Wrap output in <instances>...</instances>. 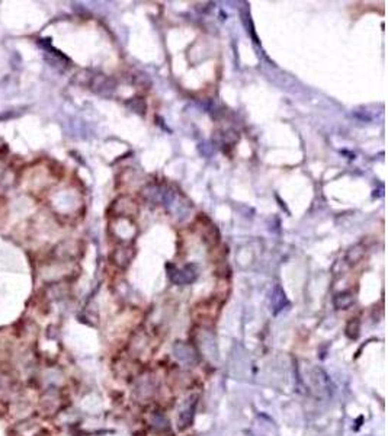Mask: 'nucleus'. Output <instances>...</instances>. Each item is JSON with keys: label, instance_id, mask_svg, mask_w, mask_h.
I'll return each instance as SVG.
<instances>
[{"label": "nucleus", "instance_id": "obj_1", "mask_svg": "<svg viewBox=\"0 0 388 436\" xmlns=\"http://www.w3.org/2000/svg\"><path fill=\"white\" fill-rule=\"evenodd\" d=\"M310 384H311V388L313 391L320 396V397H330L332 396V390H333V386H332V381L329 378V375L326 374L324 370L316 367L311 370L310 372Z\"/></svg>", "mask_w": 388, "mask_h": 436}, {"label": "nucleus", "instance_id": "obj_2", "mask_svg": "<svg viewBox=\"0 0 388 436\" xmlns=\"http://www.w3.org/2000/svg\"><path fill=\"white\" fill-rule=\"evenodd\" d=\"M111 212L113 214V217L127 218V217L135 215L138 212V207L134 199H131L128 196H121L112 204Z\"/></svg>", "mask_w": 388, "mask_h": 436}, {"label": "nucleus", "instance_id": "obj_3", "mask_svg": "<svg viewBox=\"0 0 388 436\" xmlns=\"http://www.w3.org/2000/svg\"><path fill=\"white\" fill-rule=\"evenodd\" d=\"M198 399L196 397H192L186 402V404L182 407V410L179 412L178 415V428L180 431H185L191 426L192 420H194V416H195V410H196V402Z\"/></svg>", "mask_w": 388, "mask_h": 436}, {"label": "nucleus", "instance_id": "obj_4", "mask_svg": "<svg viewBox=\"0 0 388 436\" xmlns=\"http://www.w3.org/2000/svg\"><path fill=\"white\" fill-rule=\"evenodd\" d=\"M195 278H196V272L194 271L192 266H186L183 269H178V271L170 274V279L176 285H185V284L194 282Z\"/></svg>", "mask_w": 388, "mask_h": 436}, {"label": "nucleus", "instance_id": "obj_5", "mask_svg": "<svg viewBox=\"0 0 388 436\" xmlns=\"http://www.w3.org/2000/svg\"><path fill=\"white\" fill-rule=\"evenodd\" d=\"M134 256V250L129 246H119L113 250L112 253V260L118 265V266H128L131 259Z\"/></svg>", "mask_w": 388, "mask_h": 436}, {"label": "nucleus", "instance_id": "obj_6", "mask_svg": "<svg viewBox=\"0 0 388 436\" xmlns=\"http://www.w3.org/2000/svg\"><path fill=\"white\" fill-rule=\"evenodd\" d=\"M173 352H175V356L182 361V362H186V364H194L196 362V354L195 351L185 345V343H176L175 348H173Z\"/></svg>", "mask_w": 388, "mask_h": 436}, {"label": "nucleus", "instance_id": "obj_7", "mask_svg": "<svg viewBox=\"0 0 388 436\" xmlns=\"http://www.w3.org/2000/svg\"><path fill=\"white\" fill-rule=\"evenodd\" d=\"M287 304H288V301H287V297H285L284 291L279 287H276L274 294H272V306L275 308V313H279Z\"/></svg>", "mask_w": 388, "mask_h": 436}, {"label": "nucleus", "instance_id": "obj_8", "mask_svg": "<svg viewBox=\"0 0 388 436\" xmlns=\"http://www.w3.org/2000/svg\"><path fill=\"white\" fill-rule=\"evenodd\" d=\"M354 301H355V298L351 292H342L335 297V307L336 308H348L354 304Z\"/></svg>", "mask_w": 388, "mask_h": 436}, {"label": "nucleus", "instance_id": "obj_9", "mask_svg": "<svg viewBox=\"0 0 388 436\" xmlns=\"http://www.w3.org/2000/svg\"><path fill=\"white\" fill-rule=\"evenodd\" d=\"M16 432L19 436H36L38 432H41V429L38 426H35L33 423H20L17 428H16Z\"/></svg>", "mask_w": 388, "mask_h": 436}, {"label": "nucleus", "instance_id": "obj_10", "mask_svg": "<svg viewBox=\"0 0 388 436\" xmlns=\"http://www.w3.org/2000/svg\"><path fill=\"white\" fill-rule=\"evenodd\" d=\"M346 335L351 338V339H356L358 335H359V322L358 320H352L349 322L348 327H346Z\"/></svg>", "mask_w": 388, "mask_h": 436}, {"label": "nucleus", "instance_id": "obj_11", "mask_svg": "<svg viewBox=\"0 0 388 436\" xmlns=\"http://www.w3.org/2000/svg\"><path fill=\"white\" fill-rule=\"evenodd\" d=\"M128 105L132 108V111H135V112H138V113H143V112L146 111V103H144V100H143L141 97L132 99L131 102H128Z\"/></svg>", "mask_w": 388, "mask_h": 436}, {"label": "nucleus", "instance_id": "obj_12", "mask_svg": "<svg viewBox=\"0 0 388 436\" xmlns=\"http://www.w3.org/2000/svg\"><path fill=\"white\" fill-rule=\"evenodd\" d=\"M9 383H10V377L0 371V387H6L9 386Z\"/></svg>", "mask_w": 388, "mask_h": 436}]
</instances>
